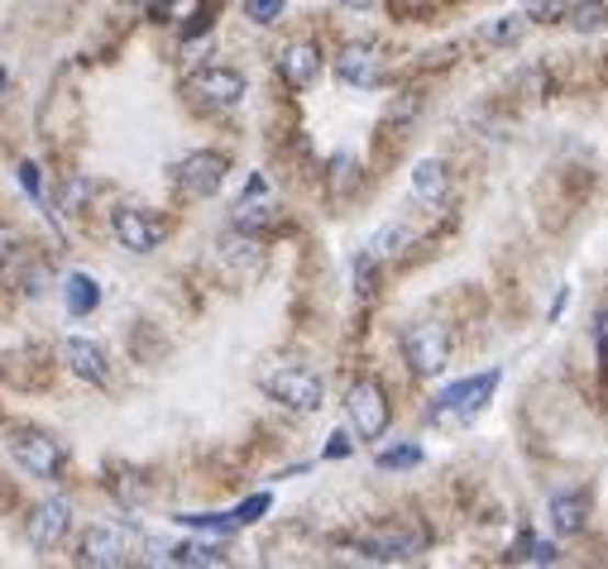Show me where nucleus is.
Wrapping results in <instances>:
<instances>
[{
	"instance_id": "obj_1",
	"label": "nucleus",
	"mask_w": 608,
	"mask_h": 569,
	"mask_svg": "<svg viewBox=\"0 0 608 569\" xmlns=\"http://www.w3.org/2000/svg\"><path fill=\"white\" fill-rule=\"evenodd\" d=\"M494 392H498V368H484V374H470V378L451 383V388H441L431 397V407H427L431 426H441V431L474 426L484 407L494 402Z\"/></svg>"
},
{
	"instance_id": "obj_2",
	"label": "nucleus",
	"mask_w": 608,
	"mask_h": 569,
	"mask_svg": "<svg viewBox=\"0 0 608 569\" xmlns=\"http://www.w3.org/2000/svg\"><path fill=\"white\" fill-rule=\"evenodd\" d=\"M259 383L273 402L288 407V412H322L326 407V383H322V374H312L307 364H279Z\"/></svg>"
},
{
	"instance_id": "obj_3",
	"label": "nucleus",
	"mask_w": 608,
	"mask_h": 569,
	"mask_svg": "<svg viewBox=\"0 0 608 569\" xmlns=\"http://www.w3.org/2000/svg\"><path fill=\"white\" fill-rule=\"evenodd\" d=\"M139 546V532L130 522H97L82 532V546H77V565L87 569H121L130 565V555Z\"/></svg>"
},
{
	"instance_id": "obj_4",
	"label": "nucleus",
	"mask_w": 608,
	"mask_h": 569,
	"mask_svg": "<svg viewBox=\"0 0 608 569\" xmlns=\"http://www.w3.org/2000/svg\"><path fill=\"white\" fill-rule=\"evenodd\" d=\"M403 360L417 378H431L451 364V330L441 321H413L403 330Z\"/></svg>"
},
{
	"instance_id": "obj_5",
	"label": "nucleus",
	"mask_w": 608,
	"mask_h": 569,
	"mask_svg": "<svg viewBox=\"0 0 608 569\" xmlns=\"http://www.w3.org/2000/svg\"><path fill=\"white\" fill-rule=\"evenodd\" d=\"M10 455H15L20 469H30L34 479H58L68 469V449L63 441H53L48 431H34V426H20L10 435Z\"/></svg>"
},
{
	"instance_id": "obj_6",
	"label": "nucleus",
	"mask_w": 608,
	"mask_h": 569,
	"mask_svg": "<svg viewBox=\"0 0 608 569\" xmlns=\"http://www.w3.org/2000/svg\"><path fill=\"white\" fill-rule=\"evenodd\" d=\"M346 412H350V426L360 441H379L383 431H389V392H383V383L379 378H360V383H350V392H346Z\"/></svg>"
},
{
	"instance_id": "obj_7",
	"label": "nucleus",
	"mask_w": 608,
	"mask_h": 569,
	"mask_svg": "<svg viewBox=\"0 0 608 569\" xmlns=\"http://www.w3.org/2000/svg\"><path fill=\"white\" fill-rule=\"evenodd\" d=\"M245 77L235 72V68H202V72H192L188 77V96L202 105V111H235V105L245 101Z\"/></svg>"
},
{
	"instance_id": "obj_8",
	"label": "nucleus",
	"mask_w": 608,
	"mask_h": 569,
	"mask_svg": "<svg viewBox=\"0 0 608 569\" xmlns=\"http://www.w3.org/2000/svg\"><path fill=\"white\" fill-rule=\"evenodd\" d=\"M226 173H230L226 153L196 149V153H188V158L178 163V187L188 192L192 202H206V196H216L221 187H226Z\"/></svg>"
},
{
	"instance_id": "obj_9",
	"label": "nucleus",
	"mask_w": 608,
	"mask_h": 569,
	"mask_svg": "<svg viewBox=\"0 0 608 569\" xmlns=\"http://www.w3.org/2000/svg\"><path fill=\"white\" fill-rule=\"evenodd\" d=\"M427 536L413 532V526H383V532H369L360 540V560H374V565H407L417 560Z\"/></svg>"
},
{
	"instance_id": "obj_10",
	"label": "nucleus",
	"mask_w": 608,
	"mask_h": 569,
	"mask_svg": "<svg viewBox=\"0 0 608 569\" xmlns=\"http://www.w3.org/2000/svg\"><path fill=\"white\" fill-rule=\"evenodd\" d=\"M111 235L121 240V249H130V254H154V249L164 244V220H158L154 210L121 206L111 216Z\"/></svg>"
},
{
	"instance_id": "obj_11",
	"label": "nucleus",
	"mask_w": 608,
	"mask_h": 569,
	"mask_svg": "<svg viewBox=\"0 0 608 569\" xmlns=\"http://www.w3.org/2000/svg\"><path fill=\"white\" fill-rule=\"evenodd\" d=\"M230 225H235V230H245V235H259V230H269V225H279V202H273L269 178H259V173L249 178L245 196L230 210Z\"/></svg>"
},
{
	"instance_id": "obj_12",
	"label": "nucleus",
	"mask_w": 608,
	"mask_h": 569,
	"mask_svg": "<svg viewBox=\"0 0 608 569\" xmlns=\"http://www.w3.org/2000/svg\"><path fill=\"white\" fill-rule=\"evenodd\" d=\"M72 532V502L68 498H44L34 508V517H30V546L38 555H48V550H58L63 540H68Z\"/></svg>"
},
{
	"instance_id": "obj_13",
	"label": "nucleus",
	"mask_w": 608,
	"mask_h": 569,
	"mask_svg": "<svg viewBox=\"0 0 608 569\" xmlns=\"http://www.w3.org/2000/svg\"><path fill=\"white\" fill-rule=\"evenodd\" d=\"M336 77L346 87H379L383 82V53L374 44H346L336 53Z\"/></svg>"
},
{
	"instance_id": "obj_14",
	"label": "nucleus",
	"mask_w": 608,
	"mask_h": 569,
	"mask_svg": "<svg viewBox=\"0 0 608 569\" xmlns=\"http://www.w3.org/2000/svg\"><path fill=\"white\" fill-rule=\"evenodd\" d=\"M63 364H68L82 383H91V388H101V383L111 378V360H105V350L97 345V340H87V335L63 340Z\"/></svg>"
},
{
	"instance_id": "obj_15",
	"label": "nucleus",
	"mask_w": 608,
	"mask_h": 569,
	"mask_svg": "<svg viewBox=\"0 0 608 569\" xmlns=\"http://www.w3.org/2000/svg\"><path fill=\"white\" fill-rule=\"evenodd\" d=\"M279 72H283V82L288 87H312L316 77H322V48L312 44V38H297V44H288L279 53Z\"/></svg>"
},
{
	"instance_id": "obj_16",
	"label": "nucleus",
	"mask_w": 608,
	"mask_h": 569,
	"mask_svg": "<svg viewBox=\"0 0 608 569\" xmlns=\"http://www.w3.org/2000/svg\"><path fill=\"white\" fill-rule=\"evenodd\" d=\"M216 254L235 273H259L263 244H259V235H245V230H235V225H230V235H221V240H216Z\"/></svg>"
},
{
	"instance_id": "obj_17",
	"label": "nucleus",
	"mask_w": 608,
	"mask_h": 569,
	"mask_svg": "<svg viewBox=\"0 0 608 569\" xmlns=\"http://www.w3.org/2000/svg\"><path fill=\"white\" fill-rule=\"evenodd\" d=\"M413 196L421 206H441L446 196H451V168H446L441 158H421L413 168Z\"/></svg>"
},
{
	"instance_id": "obj_18",
	"label": "nucleus",
	"mask_w": 608,
	"mask_h": 569,
	"mask_svg": "<svg viewBox=\"0 0 608 569\" xmlns=\"http://www.w3.org/2000/svg\"><path fill=\"white\" fill-rule=\"evenodd\" d=\"M547 517H551V532L571 540V536L585 532L589 508H585V498H579V493H551V502H547Z\"/></svg>"
},
{
	"instance_id": "obj_19",
	"label": "nucleus",
	"mask_w": 608,
	"mask_h": 569,
	"mask_svg": "<svg viewBox=\"0 0 608 569\" xmlns=\"http://www.w3.org/2000/svg\"><path fill=\"white\" fill-rule=\"evenodd\" d=\"M164 560L168 565H188V569H196V565H226V546H221V540H182V546H173Z\"/></svg>"
},
{
	"instance_id": "obj_20",
	"label": "nucleus",
	"mask_w": 608,
	"mask_h": 569,
	"mask_svg": "<svg viewBox=\"0 0 608 569\" xmlns=\"http://www.w3.org/2000/svg\"><path fill=\"white\" fill-rule=\"evenodd\" d=\"M63 297H68V311L72 316H91V311L101 307V287H97V277H87V273H68Z\"/></svg>"
},
{
	"instance_id": "obj_21",
	"label": "nucleus",
	"mask_w": 608,
	"mask_h": 569,
	"mask_svg": "<svg viewBox=\"0 0 608 569\" xmlns=\"http://www.w3.org/2000/svg\"><path fill=\"white\" fill-rule=\"evenodd\" d=\"M407 244H413V230H407V225H383V230L374 235V244H369V254L393 259V254H403Z\"/></svg>"
},
{
	"instance_id": "obj_22",
	"label": "nucleus",
	"mask_w": 608,
	"mask_h": 569,
	"mask_svg": "<svg viewBox=\"0 0 608 569\" xmlns=\"http://www.w3.org/2000/svg\"><path fill=\"white\" fill-rule=\"evenodd\" d=\"M513 560H522V565H556L561 560V550L551 546V540H537V536H518V555Z\"/></svg>"
},
{
	"instance_id": "obj_23",
	"label": "nucleus",
	"mask_w": 608,
	"mask_h": 569,
	"mask_svg": "<svg viewBox=\"0 0 608 569\" xmlns=\"http://www.w3.org/2000/svg\"><path fill=\"white\" fill-rule=\"evenodd\" d=\"M91 196H97V182L87 173H68V182H63V210H87Z\"/></svg>"
},
{
	"instance_id": "obj_24",
	"label": "nucleus",
	"mask_w": 608,
	"mask_h": 569,
	"mask_svg": "<svg viewBox=\"0 0 608 569\" xmlns=\"http://www.w3.org/2000/svg\"><path fill=\"white\" fill-rule=\"evenodd\" d=\"M565 15H571L575 30H599V24L608 20V10H604V0H565Z\"/></svg>"
},
{
	"instance_id": "obj_25",
	"label": "nucleus",
	"mask_w": 608,
	"mask_h": 569,
	"mask_svg": "<svg viewBox=\"0 0 608 569\" xmlns=\"http://www.w3.org/2000/svg\"><path fill=\"white\" fill-rule=\"evenodd\" d=\"M374 465H379V469H417V465H421V445H393V449H379Z\"/></svg>"
},
{
	"instance_id": "obj_26",
	"label": "nucleus",
	"mask_w": 608,
	"mask_h": 569,
	"mask_svg": "<svg viewBox=\"0 0 608 569\" xmlns=\"http://www.w3.org/2000/svg\"><path fill=\"white\" fill-rule=\"evenodd\" d=\"M350 273H354V293L369 297V293H374V277H379V259L369 254V249H360L354 263H350Z\"/></svg>"
},
{
	"instance_id": "obj_27",
	"label": "nucleus",
	"mask_w": 608,
	"mask_h": 569,
	"mask_svg": "<svg viewBox=\"0 0 608 569\" xmlns=\"http://www.w3.org/2000/svg\"><path fill=\"white\" fill-rule=\"evenodd\" d=\"M288 10V0H245V15L255 24H279Z\"/></svg>"
},
{
	"instance_id": "obj_28",
	"label": "nucleus",
	"mask_w": 608,
	"mask_h": 569,
	"mask_svg": "<svg viewBox=\"0 0 608 569\" xmlns=\"http://www.w3.org/2000/svg\"><path fill=\"white\" fill-rule=\"evenodd\" d=\"M522 30H527V24H522V15H508V20H494V24H488V44H518V38H522Z\"/></svg>"
},
{
	"instance_id": "obj_29",
	"label": "nucleus",
	"mask_w": 608,
	"mask_h": 569,
	"mask_svg": "<svg viewBox=\"0 0 608 569\" xmlns=\"http://www.w3.org/2000/svg\"><path fill=\"white\" fill-rule=\"evenodd\" d=\"M263 512H269V493H255L249 502H240V508H235L230 517H235V526H249V522H259Z\"/></svg>"
},
{
	"instance_id": "obj_30",
	"label": "nucleus",
	"mask_w": 608,
	"mask_h": 569,
	"mask_svg": "<svg viewBox=\"0 0 608 569\" xmlns=\"http://www.w3.org/2000/svg\"><path fill=\"white\" fill-rule=\"evenodd\" d=\"M594 350H599V364L608 368V307L594 316Z\"/></svg>"
},
{
	"instance_id": "obj_31",
	"label": "nucleus",
	"mask_w": 608,
	"mask_h": 569,
	"mask_svg": "<svg viewBox=\"0 0 608 569\" xmlns=\"http://www.w3.org/2000/svg\"><path fill=\"white\" fill-rule=\"evenodd\" d=\"M15 254H20V240H15V230H10V225L0 220V269H5V263L15 259Z\"/></svg>"
},
{
	"instance_id": "obj_32",
	"label": "nucleus",
	"mask_w": 608,
	"mask_h": 569,
	"mask_svg": "<svg viewBox=\"0 0 608 569\" xmlns=\"http://www.w3.org/2000/svg\"><path fill=\"white\" fill-rule=\"evenodd\" d=\"M20 187L30 192V196L44 192V182H38V163H20Z\"/></svg>"
},
{
	"instance_id": "obj_33",
	"label": "nucleus",
	"mask_w": 608,
	"mask_h": 569,
	"mask_svg": "<svg viewBox=\"0 0 608 569\" xmlns=\"http://www.w3.org/2000/svg\"><path fill=\"white\" fill-rule=\"evenodd\" d=\"M346 455H350V435L336 431V435H330V445H326V459H346Z\"/></svg>"
},
{
	"instance_id": "obj_34",
	"label": "nucleus",
	"mask_w": 608,
	"mask_h": 569,
	"mask_svg": "<svg viewBox=\"0 0 608 569\" xmlns=\"http://www.w3.org/2000/svg\"><path fill=\"white\" fill-rule=\"evenodd\" d=\"M336 5H346V10H369L374 0H336Z\"/></svg>"
},
{
	"instance_id": "obj_35",
	"label": "nucleus",
	"mask_w": 608,
	"mask_h": 569,
	"mask_svg": "<svg viewBox=\"0 0 608 569\" xmlns=\"http://www.w3.org/2000/svg\"><path fill=\"white\" fill-rule=\"evenodd\" d=\"M0 91H5V72H0Z\"/></svg>"
}]
</instances>
